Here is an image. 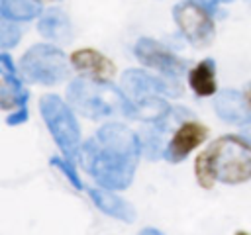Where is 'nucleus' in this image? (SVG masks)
<instances>
[{"label":"nucleus","instance_id":"f257e3e1","mask_svg":"<svg viewBox=\"0 0 251 235\" xmlns=\"http://www.w3.org/2000/svg\"><path fill=\"white\" fill-rule=\"evenodd\" d=\"M139 153V137L129 127L106 123L80 147V161L102 188L126 190L133 180Z\"/></svg>","mask_w":251,"mask_h":235},{"label":"nucleus","instance_id":"f03ea898","mask_svg":"<svg viewBox=\"0 0 251 235\" xmlns=\"http://www.w3.org/2000/svg\"><path fill=\"white\" fill-rule=\"evenodd\" d=\"M194 174L202 188H212L216 180L239 184L251 178V145L237 135H224L210 143L194 163Z\"/></svg>","mask_w":251,"mask_h":235},{"label":"nucleus","instance_id":"7ed1b4c3","mask_svg":"<svg viewBox=\"0 0 251 235\" xmlns=\"http://www.w3.org/2000/svg\"><path fill=\"white\" fill-rule=\"evenodd\" d=\"M71 106L90 119H100L112 114H129L131 102L122 90H116L108 82H98L92 78H76L67 90Z\"/></svg>","mask_w":251,"mask_h":235},{"label":"nucleus","instance_id":"20e7f679","mask_svg":"<svg viewBox=\"0 0 251 235\" xmlns=\"http://www.w3.org/2000/svg\"><path fill=\"white\" fill-rule=\"evenodd\" d=\"M39 112L65 159L75 163L80 157V127L71 108L59 96L45 94L39 100Z\"/></svg>","mask_w":251,"mask_h":235},{"label":"nucleus","instance_id":"39448f33","mask_svg":"<svg viewBox=\"0 0 251 235\" xmlns=\"http://www.w3.org/2000/svg\"><path fill=\"white\" fill-rule=\"evenodd\" d=\"M22 74L29 82L57 84L69 74V61L61 49L47 43H37L22 57Z\"/></svg>","mask_w":251,"mask_h":235},{"label":"nucleus","instance_id":"423d86ee","mask_svg":"<svg viewBox=\"0 0 251 235\" xmlns=\"http://www.w3.org/2000/svg\"><path fill=\"white\" fill-rule=\"evenodd\" d=\"M173 18H175L180 33L194 47H206L214 41L216 27H214L212 14L206 8H202L198 2L184 0V2L176 4L173 10Z\"/></svg>","mask_w":251,"mask_h":235},{"label":"nucleus","instance_id":"0eeeda50","mask_svg":"<svg viewBox=\"0 0 251 235\" xmlns=\"http://www.w3.org/2000/svg\"><path fill=\"white\" fill-rule=\"evenodd\" d=\"M135 57L149 69L159 70L165 76H178L184 70V61H180L171 49L161 45L155 39H139L133 47Z\"/></svg>","mask_w":251,"mask_h":235},{"label":"nucleus","instance_id":"6e6552de","mask_svg":"<svg viewBox=\"0 0 251 235\" xmlns=\"http://www.w3.org/2000/svg\"><path fill=\"white\" fill-rule=\"evenodd\" d=\"M206 133H208V129L202 123H196V121L180 123V127L175 131L169 145L165 147V153H163L165 161H169V163L184 161L206 139Z\"/></svg>","mask_w":251,"mask_h":235},{"label":"nucleus","instance_id":"1a4fd4ad","mask_svg":"<svg viewBox=\"0 0 251 235\" xmlns=\"http://www.w3.org/2000/svg\"><path fill=\"white\" fill-rule=\"evenodd\" d=\"M69 61L78 72L86 74V78H92L98 82H108L116 74L114 63L106 55H102L100 51L90 49V47L88 49H76L75 53H71Z\"/></svg>","mask_w":251,"mask_h":235},{"label":"nucleus","instance_id":"9d476101","mask_svg":"<svg viewBox=\"0 0 251 235\" xmlns=\"http://www.w3.org/2000/svg\"><path fill=\"white\" fill-rule=\"evenodd\" d=\"M122 84V92L126 94V98L129 102H141L147 98H153L155 94L167 92V94H175L171 88H167V84L155 76H149L143 70H126L120 78Z\"/></svg>","mask_w":251,"mask_h":235},{"label":"nucleus","instance_id":"9b49d317","mask_svg":"<svg viewBox=\"0 0 251 235\" xmlns=\"http://www.w3.org/2000/svg\"><path fill=\"white\" fill-rule=\"evenodd\" d=\"M216 114L229 123H249L251 121V108L245 100V94L237 90H224L214 100Z\"/></svg>","mask_w":251,"mask_h":235},{"label":"nucleus","instance_id":"f8f14e48","mask_svg":"<svg viewBox=\"0 0 251 235\" xmlns=\"http://www.w3.org/2000/svg\"><path fill=\"white\" fill-rule=\"evenodd\" d=\"M88 194H90V200L94 202V206L100 212H104L106 215L127 221V223L135 221V208L127 200H124L122 196L114 194L112 190H108V188H88Z\"/></svg>","mask_w":251,"mask_h":235},{"label":"nucleus","instance_id":"ddd939ff","mask_svg":"<svg viewBox=\"0 0 251 235\" xmlns=\"http://www.w3.org/2000/svg\"><path fill=\"white\" fill-rule=\"evenodd\" d=\"M188 84L192 92L200 98H208L216 94L218 84H216V63L212 59H202L196 67L190 69L188 72Z\"/></svg>","mask_w":251,"mask_h":235},{"label":"nucleus","instance_id":"4468645a","mask_svg":"<svg viewBox=\"0 0 251 235\" xmlns=\"http://www.w3.org/2000/svg\"><path fill=\"white\" fill-rule=\"evenodd\" d=\"M37 29L47 39L65 41L71 35V22L61 10H51V12H47L39 18Z\"/></svg>","mask_w":251,"mask_h":235},{"label":"nucleus","instance_id":"2eb2a0df","mask_svg":"<svg viewBox=\"0 0 251 235\" xmlns=\"http://www.w3.org/2000/svg\"><path fill=\"white\" fill-rule=\"evenodd\" d=\"M41 14L39 0H0V16L12 22H27Z\"/></svg>","mask_w":251,"mask_h":235},{"label":"nucleus","instance_id":"dca6fc26","mask_svg":"<svg viewBox=\"0 0 251 235\" xmlns=\"http://www.w3.org/2000/svg\"><path fill=\"white\" fill-rule=\"evenodd\" d=\"M25 100H27V90H18L14 86H10L4 78L0 80V108L2 110H10L14 106H25Z\"/></svg>","mask_w":251,"mask_h":235},{"label":"nucleus","instance_id":"f3484780","mask_svg":"<svg viewBox=\"0 0 251 235\" xmlns=\"http://www.w3.org/2000/svg\"><path fill=\"white\" fill-rule=\"evenodd\" d=\"M20 41V27L16 22L0 16V49H10Z\"/></svg>","mask_w":251,"mask_h":235},{"label":"nucleus","instance_id":"a211bd4d","mask_svg":"<svg viewBox=\"0 0 251 235\" xmlns=\"http://www.w3.org/2000/svg\"><path fill=\"white\" fill-rule=\"evenodd\" d=\"M49 163H51V166H55L57 170H61L63 172V176L76 188V190H82V182H80V176L76 174V170H75V166H73V163L71 161H67V159H61V157H51L49 159Z\"/></svg>","mask_w":251,"mask_h":235},{"label":"nucleus","instance_id":"6ab92c4d","mask_svg":"<svg viewBox=\"0 0 251 235\" xmlns=\"http://www.w3.org/2000/svg\"><path fill=\"white\" fill-rule=\"evenodd\" d=\"M0 76H2L10 86L22 90V82H20L18 70H16V67H14L12 59H10V55H6V53H0Z\"/></svg>","mask_w":251,"mask_h":235},{"label":"nucleus","instance_id":"aec40b11","mask_svg":"<svg viewBox=\"0 0 251 235\" xmlns=\"http://www.w3.org/2000/svg\"><path fill=\"white\" fill-rule=\"evenodd\" d=\"M25 119H27V110H25V108H20L18 112L10 114V118H6V123H8V125H20V123H24Z\"/></svg>","mask_w":251,"mask_h":235},{"label":"nucleus","instance_id":"412c9836","mask_svg":"<svg viewBox=\"0 0 251 235\" xmlns=\"http://www.w3.org/2000/svg\"><path fill=\"white\" fill-rule=\"evenodd\" d=\"M139 235H163L159 229H155V227H147V229H143Z\"/></svg>","mask_w":251,"mask_h":235},{"label":"nucleus","instance_id":"4be33fe9","mask_svg":"<svg viewBox=\"0 0 251 235\" xmlns=\"http://www.w3.org/2000/svg\"><path fill=\"white\" fill-rule=\"evenodd\" d=\"M245 100H247V104H249V108H251V86H249L247 92H245Z\"/></svg>","mask_w":251,"mask_h":235},{"label":"nucleus","instance_id":"5701e85b","mask_svg":"<svg viewBox=\"0 0 251 235\" xmlns=\"http://www.w3.org/2000/svg\"><path fill=\"white\" fill-rule=\"evenodd\" d=\"M235 235H249V233H243V231H241V233H235Z\"/></svg>","mask_w":251,"mask_h":235},{"label":"nucleus","instance_id":"b1692460","mask_svg":"<svg viewBox=\"0 0 251 235\" xmlns=\"http://www.w3.org/2000/svg\"><path fill=\"white\" fill-rule=\"evenodd\" d=\"M39 2H55V0H39Z\"/></svg>","mask_w":251,"mask_h":235},{"label":"nucleus","instance_id":"393cba45","mask_svg":"<svg viewBox=\"0 0 251 235\" xmlns=\"http://www.w3.org/2000/svg\"><path fill=\"white\" fill-rule=\"evenodd\" d=\"M247 135H249V137H251V129H249V131H247Z\"/></svg>","mask_w":251,"mask_h":235},{"label":"nucleus","instance_id":"a878e982","mask_svg":"<svg viewBox=\"0 0 251 235\" xmlns=\"http://www.w3.org/2000/svg\"><path fill=\"white\" fill-rule=\"evenodd\" d=\"M220 2H227V0H220Z\"/></svg>","mask_w":251,"mask_h":235}]
</instances>
